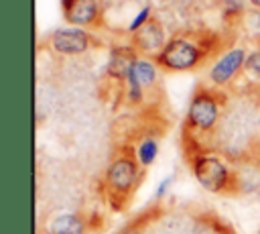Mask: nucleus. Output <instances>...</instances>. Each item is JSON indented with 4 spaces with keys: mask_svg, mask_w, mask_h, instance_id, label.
<instances>
[{
    "mask_svg": "<svg viewBox=\"0 0 260 234\" xmlns=\"http://www.w3.org/2000/svg\"><path fill=\"white\" fill-rule=\"evenodd\" d=\"M61 4L69 26H98L102 20V8L98 0H61Z\"/></svg>",
    "mask_w": 260,
    "mask_h": 234,
    "instance_id": "8",
    "label": "nucleus"
},
{
    "mask_svg": "<svg viewBox=\"0 0 260 234\" xmlns=\"http://www.w3.org/2000/svg\"><path fill=\"white\" fill-rule=\"evenodd\" d=\"M248 53H250V49L246 45L225 47L207 69V85L221 90V87H228L230 83H234L236 77L240 73H244Z\"/></svg>",
    "mask_w": 260,
    "mask_h": 234,
    "instance_id": "5",
    "label": "nucleus"
},
{
    "mask_svg": "<svg viewBox=\"0 0 260 234\" xmlns=\"http://www.w3.org/2000/svg\"><path fill=\"white\" fill-rule=\"evenodd\" d=\"M142 177L144 169L138 165L134 151H124L110 161L104 173V189L114 212H122L128 208L138 185L142 183Z\"/></svg>",
    "mask_w": 260,
    "mask_h": 234,
    "instance_id": "4",
    "label": "nucleus"
},
{
    "mask_svg": "<svg viewBox=\"0 0 260 234\" xmlns=\"http://www.w3.org/2000/svg\"><path fill=\"white\" fill-rule=\"evenodd\" d=\"M91 228L89 220L77 212H63L49 220L47 234H87Z\"/></svg>",
    "mask_w": 260,
    "mask_h": 234,
    "instance_id": "9",
    "label": "nucleus"
},
{
    "mask_svg": "<svg viewBox=\"0 0 260 234\" xmlns=\"http://www.w3.org/2000/svg\"><path fill=\"white\" fill-rule=\"evenodd\" d=\"M171 183H173V175H169V177H165L160 183H158V187H156V191H154V199H162L165 195H167V191H169V187H171Z\"/></svg>",
    "mask_w": 260,
    "mask_h": 234,
    "instance_id": "14",
    "label": "nucleus"
},
{
    "mask_svg": "<svg viewBox=\"0 0 260 234\" xmlns=\"http://www.w3.org/2000/svg\"><path fill=\"white\" fill-rule=\"evenodd\" d=\"M167 35H165V28L160 24V20L154 16L148 24H144L138 33H134L130 37V45L134 47V51L138 55H144V57H156L162 47L167 45Z\"/></svg>",
    "mask_w": 260,
    "mask_h": 234,
    "instance_id": "7",
    "label": "nucleus"
},
{
    "mask_svg": "<svg viewBox=\"0 0 260 234\" xmlns=\"http://www.w3.org/2000/svg\"><path fill=\"white\" fill-rule=\"evenodd\" d=\"M244 73H246V77H248L250 81H254V83L260 85V45L248 53Z\"/></svg>",
    "mask_w": 260,
    "mask_h": 234,
    "instance_id": "13",
    "label": "nucleus"
},
{
    "mask_svg": "<svg viewBox=\"0 0 260 234\" xmlns=\"http://www.w3.org/2000/svg\"><path fill=\"white\" fill-rule=\"evenodd\" d=\"M154 18V12H152V4H144L138 12H134V16L130 18V22H128V26H126V33L132 37L134 33H138L144 24H148L150 20Z\"/></svg>",
    "mask_w": 260,
    "mask_h": 234,
    "instance_id": "12",
    "label": "nucleus"
},
{
    "mask_svg": "<svg viewBox=\"0 0 260 234\" xmlns=\"http://www.w3.org/2000/svg\"><path fill=\"white\" fill-rule=\"evenodd\" d=\"M158 149H160V147H158V136H156V134H150V132L142 134L140 140H138L136 147H134V157H136L138 165H140L142 169H148V167L156 161Z\"/></svg>",
    "mask_w": 260,
    "mask_h": 234,
    "instance_id": "11",
    "label": "nucleus"
},
{
    "mask_svg": "<svg viewBox=\"0 0 260 234\" xmlns=\"http://www.w3.org/2000/svg\"><path fill=\"white\" fill-rule=\"evenodd\" d=\"M228 106V96L211 85L199 83L189 100L185 122H183V149L203 147V136H213L217 130L223 110Z\"/></svg>",
    "mask_w": 260,
    "mask_h": 234,
    "instance_id": "1",
    "label": "nucleus"
},
{
    "mask_svg": "<svg viewBox=\"0 0 260 234\" xmlns=\"http://www.w3.org/2000/svg\"><path fill=\"white\" fill-rule=\"evenodd\" d=\"M248 2H250L254 8H260V0H248Z\"/></svg>",
    "mask_w": 260,
    "mask_h": 234,
    "instance_id": "15",
    "label": "nucleus"
},
{
    "mask_svg": "<svg viewBox=\"0 0 260 234\" xmlns=\"http://www.w3.org/2000/svg\"><path fill=\"white\" fill-rule=\"evenodd\" d=\"M215 45L217 41L209 33H175L154 57V63L165 73L193 71L201 67L209 55L215 59L221 53Z\"/></svg>",
    "mask_w": 260,
    "mask_h": 234,
    "instance_id": "2",
    "label": "nucleus"
},
{
    "mask_svg": "<svg viewBox=\"0 0 260 234\" xmlns=\"http://www.w3.org/2000/svg\"><path fill=\"white\" fill-rule=\"evenodd\" d=\"M158 65L154 63L152 57H144V55H138L134 59V73L140 81V85L144 87V92H150L158 85Z\"/></svg>",
    "mask_w": 260,
    "mask_h": 234,
    "instance_id": "10",
    "label": "nucleus"
},
{
    "mask_svg": "<svg viewBox=\"0 0 260 234\" xmlns=\"http://www.w3.org/2000/svg\"><path fill=\"white\" fill-rule=\"evenodd\" d=\"M183 155L191 167L193 177L205 191L217 195H238L236 169L219 153L205 147H195L183 149Z\"/></svg>",
    "mask_w": 260,
    "mask_h": 234,
    "instance_id": "3",
    "label": "nucleus"
},
{
    "mask_svg": "<svg viewBox=\"0 0 260 234\" xmlns=\"http://www.w3.org/2000/svg\"><path fill=\"white\" fill-rule=\"evenodd\" d=\"M100 47V41L81 26H67V28H55L47 37V49L61 57H75L83 55L91 49Z\"/></svg>",
    "mask_w": 260,
    "mask_h": 234,
    "instance_id": "6",
    "label": "nucleus"
}]
</instances>
